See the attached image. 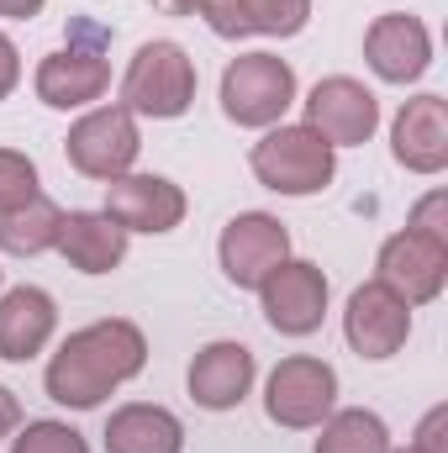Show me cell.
I'll return each mask as SVG.
<instances>
[{
	"label": "cell",
	"instance_id": "obj_1",
	"mask_svg": "<svg viewBox=\"0 0 448 453\" xmlns=\"http://www.w3.org/2000/svg\"><path fill=\"white\" fill-rule=\"evenodd\" d=\"M148 364V342L132 322H96V327H80L69 333L64 348L53 353L48 364V395L58 406H74V411H90L112 395L116 385H127L132 374H143Z\"/></svg>",
	"mask_w": 448,
	"mask_h": 453
},
{
	"label": "cell",
	"instance_id": "obj_2",
	"mask_svg": "<svg viewBox=\"0 0 448 453\" xmlns=\"http://www.w3.org/2000/svg\"><path fill=\"white\" fill-rule=\"evenodd\" d=\"M196 101V64L185 58L180 42H143L137 58L127 64V80H121V106L143 116H185Z\"/></svg>",
	"mask_w": 448,
	"mask_h": 453
},
{
	"label": "cell",
	"instance_id": "obj_3",
	"mask_svg": "<svg viewBox=\"0 0 448 453\" xmlns=\"http://www.w3.org/2000/svg\"><path fill=\"white\" fill-rule=\"evenodd\" d=\"M253 174L280 196H317L333 180V142L312 127H274L264 142H253Z\"/></svg>",
	"mask_w": 448,
	"mask_h": 453
},
{
	"label": "cell",
	"instance_id": "obj_4",
	"mask_svg": "<svg viewBox=\"0 0 448 453\" xmlns=\"http://www.w3.org/2000/svg\"><path fill=\"white\" fill-rule=\"evenodd\" d=\"M296 101V69L274 53H243L222 74V111L237 127H269Z\"/></svg>",
	"mask_w": 448,
	"mask_h": 453
},
{
	"label": "cell",
	"instance_id": "obj_5",
	"mask_svg": "<svg viewBox=\"0 0 448 453\" xmlns=\"http://www.w3.org/2000/svg\"><path fill=\"white\" fill-rule=\"evenodd\" d=\"M333 401H337L333 364L306 358V353H296V358L274 364L269 390H264L269 422H280V427H322V417L333 411Z\"/></svg>",
	"mask_w": 448,
	"mask_h": 453
},
{
	"label": "cell",
	"instance_id": "obj_6",
	"mask_svg": "<svg viewBox=\"0 0 448 453\" xmlns=\"http://www.w3.org/2000/svg\"><path fill=\"white\" fill-rule=\"evenodd\" d=\"M137 148H143V137H137V121H132L127 106L90 111L85 121H74L69 137H64L69 164H74L80 174H90V180H121V174L132 169Z\"/></svg>",
	"mask_w": 448,
	"mask_h": 453
},
{
	"label": "cell",
	"instance_id": "obj_7",
	"mask_svg": "<svg viewBox=\"0 0 448 453\" xmlns=\"http://www.w3.org/2000/svg\"><path fill=\"white\" fill-rule=\"evenodd\" d=\"M444 280H448V248L444 242L417 237V232L385 237V248H380V285H385L396 301L428 306V301H438Z\"/></svg>",
	"mask_w": 448,
	"mask_h": 453
},
{
	"label": "cell",
	"instance_id": "obj_8",
	"mask_svg": "<svg viewBox=\"0 0 448 453\" xmlns=\"http://www.w3.org/2000/svg\"><path fill=\"white\" fill-rule=\"evenodd\" d=\"M222 269L232 285H243V290H259L280 264H285V253H290V232L274 222V217H264V211H243V217H232L222 232Z\"/></svg>",
	"mask_w": 448,
	"mask_h": 453
},
{
	"label": "cell",
	"instance_id": "obj_9",
	"mask_svg": "<svg viewBox=\"0 0 448 453\" xmlns=\"http://www.w3.org/2000/svg\"><path fill=\"white\" fill-rule=\"evenodd\" d=\"M264 317L274 333L285 338H306L322 327V311H328V274L317 264H280L264 285Z\"/></svg>",
	"mask_w": 448,
	"mask_h": 453
},
{
	"label": "cell",
	"instance_id": "obj_10",
	"mask_svg": "<svg viewBox=\"0 0 448 453\" xmlns=\"http://www.w3.org/2000/svg\"><path fill=\"white\" fill-rule=\"evenodd\" d=\"M343 333H348V342H353L359 358H390V353H401V342L412 333V306L396 301L380 280H375V285H359V290L348 296Z\"/></svg>",
	"mask_w": 448,
	"mask_h": 453
},
{
	"label": "cell",
	"instance_id": "obj_11",
	"mask_svg": "<svg viewBox=\"0 0 448 453\" xmlns=\"http://www.w3.org/2000/svg\"><path fill=\"white\" fill-rule=\"evenodd\" d=\"M106 217L127 232H174L185 222V190L158 174H121L106 185Z\"/></svg>",
	"mask_w": 448,
	"mask_h": 453
},
{
	"label": "cell",
	"instance_id": "obj_12",
	"mask_svg": "<svg viewBox=\"0 0 448 453\" xmlns=\"http://www.w3.org/2000/svg\"><path fill=\"white\" fill-rule=\"evenodd\" d=\"M364 58H369V69H375L380 80L406 85V80H417V74L428 69L433 37H428V27H422L417 16L390 11V16H380V21L364 32Z\"/></svg>",
	"mask_w": 448,
	"mask_h": 453
},
{
	"label": "cell",
	"instance_id": "obj_13",
	"mask_svg": "<svg viewBox=\"0 0 448 453\" xmlns=\"http://www.w3.org/2000/svg\"><path fill=\"white\" fill-rule=\"evenodd\" d=\"M396 164L412 174H438L448 164V101L444 96H417L406 101L390 127Z\"/></svg>",
	"mask_w": 448,
	"mask_h": 453
},
{
	"label": "cell",
	"instance_id": "obj_14",
	"mask_svg": "<svg viewBox=\"0 0 448 453\" xmlns=\"http://www.w3.org/2000/svg\"><path fill=\"white\" fill-rule=\"evenodd\" d=\"M375 121H380L375 96L359 80H343V74L337 80H322L312 90V101H306V127L317 137H328V142H369Z\"/></svg>",
	"mask_w": 448,
	"mask_h": 453
},
{
	"label": "cell",
	"instance_id": "obj_15",
	"mask_svg": "<svg viewBox=\"0 0 448 453\" xmlns=\"http://www.w3.org/2000/svg\"><path fill=\"white\" fill-rule=\"evenodd\" d=\"M106 85H112V69L96 48H64V53H48L37 64V96L53 111L90 106V101L106 96Z\"/></svg>",
	"mask_w": 448,
	"mask_h": 453
},
{
	"label": "cell",
	"instance_id": "obj_16",
	"mask_svg": "<svg viewBox=\"0 0 448 453\" xmlns=\"http://www.w3.org/2000/svg\"><path fill=\"white\" fill-rule=\"evenodd\" d=\"M201 16L217 37H296L312 0H201Z\"/></svg>",
	"mask_w": 448,
	"mask_h": 453
},
{
	"label": "cell",
	"instance_id": "obj_17",
	"mask_svg": "<svg viewBox=\"0 0 448 453\" xmlns=\"http://www.w3.org/2000/svg\"><path fill=\"white\" fill-rule=\"evenodd\" d=\"M53 296L37 290V285H16L0 296V358L11 364H27L32 353H42L48 338H53Z\"/></svg>",
	"mask_w": 448,
	"mask_h": 453
},
{
	"label": "cell",
	"instance_id": "obj_18",
	"mask_svg": "<svg viewBox=\"0 0 448 453\" xmlns=\"http://www.w3.org/2000/svg\"><path fill=\"white\" fill-rule=\"evenodd\" d=\"M253 385V353L243 342H212L190 364V395L206 411H232Z\"/></svg>",
	"mask_w": 448,
	"mask_h": 453
},
{
	"label": "cell",
	"instance_id": "obj_19",
	"mask_svg": "<svg viewBox=\"0 0 448 453\" xmlns=\"http://www.w3.org/2000/svg\"><path fill=\"white\" fill-rule=\"evenodd\" d=\"M58 248L80 274H112L127 258V226H116L106 211H74V217H64Z\"/></svg>",
	"mask_w": 448,
	"mask_h": 453
},
{
	"label": "cell",
	"instance_id": "obj_20",
	"mask_svg": "<svg viewBox=\"0 0 448 453\" xmlns=\"http://www.w3.org/2000/svg\"><path fill=\"white\" fill-rule=\"evenodd\" d=\"M185 449V427L174 411L164 406H121L106 422V453H180Z\"/></svg>",
	"mask_w": 448,
	"mask_h": 453
},
{
	"label": "cell",
	"instance_id": "obj_21",
	"mask_svg": "<svg viewBox=\"0 0 448 453\" xmlns=\"http://www.w3.org/2000/svg\"><path fill=\"white\" fill-rule=\"evenodd\" d=\"M58 232H64V211L48 196H27L11 211H0V248L16 253V258H32V253L58 248Z\"/></svg>",
	"mask_w": 448,
	"mask_h": 453
},
{
	"label": "cell",
	"instance_id": "obj_22",
	"mask_svg": "<svg viewBox=\"0 0 448 453\" xmlns=\"http://www.w3.org/2000/svg\"><path fill=\"white\" fill-rule=\"evenodd\" d=\"M317 453H390V433L375 411H337L317 438Z\"/></svg>",
	"mask_w": 448,
	"mask_h": 453
},
{
	"label": "cell",
	"instance_id": "obj_23",
	"mask_svg": "<svg viewBox=\"0 0 448 453\" xmlns=\"http://www.w3.org/2000/svg\"><path fill=\"white\" fill-rule=\"evenodd\" d=\"M11 453H90V449H85V438H80L74 427H64V422H32V427L11 443Z\"/></svg>",
	"mask_w": 448,
	"mask_h": 453
},
{
	"label": "cell",
	"instance_id": "obj_24",
	"mask_svg": "<svg viewBox=\"0 0 448 453\" xmlns=\"http://www.w3.org/2000/svg\"><path fill=\"white\" fill-rule=\"evenodd\" d=\"M27 196H37V169H32V158L0 148V211H11V206L27 201Z\"/></svg>",
	"mask_w": 448,
	"mask_h": 453
},
{
	"label": "cell",
	"instance_id": "obj_25",
	"mask_svg": "<svg viewBox=\"0 0 448 453\" xmlns=\"http://www.w3.org/2000/svg\"><path fill=\"white\" fill-rule=\"evenodd\" d=\"M444 211H448V196L444 190H433L417 211H412V222H406V232H417V237H433V242H444L448 248V232H444Z\"/></svg>",
	"mask_w": 448,
	"mask_h": 453
},
{
	"label": "cell",
	"instance_id": "obj_26",
	"mask_svg": "<svg viewBox=\"0 0 448 453\" xmlns=\"http://www.w3.org/2000/svg\"><path fill=\"white\" fill-rule=\"evenodd\" d=\"M412 453H448V406H433V411L422 417Z\"/></svg>",
	"mask_w": 448,
	"mask_h": 453
},
{
	"label": "cell",
	"instance_id": "obj_27",
	"mask_svg": "<svg viewBox=\"0 0 448 453\" xmlns=\"http://www.w3.org/2000/svg\"><path fill=\"white\" fill-rule=\"evenodd\" d=\"M16 80H21V58H16V42L0 32V101L16 90Z\"/></svg>",
	"mask_w": 448,
	"mask_h": 453
},
{
	"label": "cell",
	"instance_id": "obj_28",
	"mask_svg": "<svg viewBox=\"0 0 448 453\" xmlns=\"http://www.w3.org/2000/svg\"><path fill=\"white\" fill-rule=\"evenodd\" d=\"M16 422H21V406H16V395L0 385V438H5V433H16Z\"/></svg>",
	"mask_w": 448,
	"mask_h": 453
},
{
	"label": "cell",
	"instance_id": "obj_29",
	"mask_svg": "<svg viewBox=\"0 0 448 453\" xmlns=\"http://www.w3.org/2000/svg\"><path fill=\"white\" fill-rule=\"evenodd\" d=\"M37 11H42V0H0V16H11V21H27Z\"/></svg>",
	"mask_w": 448,
	"mask_h": 453
},
{
	"label": "cell",
	"instance_id": "obj_30",
	"mask_svg": "<svg viewBox=\"0 0 448 453\" xmlns=\"http://www.w3.org/2000/svg\"><path fill=\"white\" fill-rule=\"evenodd\" d=\"M164 16H190V11H201V0H153Z\"/></svg>",
	"mask_w": 448,
	"mask_h": 453
},
{
	"label": "cell",
	"instance_id": "obj_31",
	"mask_svg": "<svg viewBox=\"0 0 448 453\" xmlns=\"http://www.w3.org/2000/svg\"><path fill=\"white\" fill-rule=\"evenodd\" d=\"M401 453H412V449H401Z\"/></svg>",
	"mask_w": 448,
	"mask_h": 453
}]
</instances>
